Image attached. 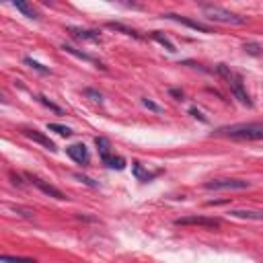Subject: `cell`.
<instances>
[{
  "mask_svg": "<svg viewBox=\"0 0 263 263\" xmlns=\"http://www.w3.org/2000/svg\"><path fill=\"white\" fill-rule=\"evenodd\" d=\"M216 136L237 138V140H263V124H237L216 130Z\"/></svg>",
  "mask_w": 263,
  "mask_h": 263,
  "instance_id": "1",
  "label": "cell"
},
{
  "mask_svg": "<svg viewBox=\"0 0 263 263\" xmlns=\"http://www.w3.org/2000/svg\"><path fill=\"white\" fill-rule=\"evenodd\" d=\"M216 72H218V74H222V76L228 80L230 93L235 95V99H237L241 105H245V107H253V101H251L249 93L245 91V84H243V76H241V74L232 72L226 64H218V66H216Z\"/></svg>",
  "mask_w": 263,
  "mask_h": 263,
  "instance_id": "2",
  "label": "cell"
},
{
  "mask_svg": "<svg viewBox=\"0 0 263 263\" xmlns=\"http://www.w3.org/2000/svg\"><path fill=\"white\" fill-rule=\"evenodd\" d=\"M201 13L206 15L208 21H214V23H224V25H245L247 19L241 15H235L222 7H214V5H206L201 7Z\"/></svg>",
  "mask_w": 263,
  "mask_h": 263,
  "instance_id": "3",
  "label": "cell"
},
{
  "mask_svg": "<svg viewBox=\"0 0 263 263\" xmlns=\"http://www.w3.org/2000/svg\"><path fill=\"white\" fill-rule=\"evenodd\" d=\"M177 226H206V228H218L220 220L218 218H206V216H185L175 220Z\"/></svg>",
  "mask_w": 263,
  "mask_h": 263,
  "instance_id": "4",
  "label": "cell"
},
{
  "mask_svg": "<svg viewBox=\"0 0 263 263\" xmlns=\"http://www.w3.org/2000/svg\"><path fill=\"white\" fill-rule=\"evenodd\" d=\"M203 187L214 189V191H218V189H247V187H251V183L243 181V179H214V181H208Z\"/></svg>",
  "mask_w": 263,
  "mask_h": 263,
  "instance_id": "5",
  "label": "cell"
},
{
  "mask_svg": "<svg viewBox=\"0 0 263 263\" xmlns=\"http://www.w3.org/2000/svg\"><path fill=\"white\" fill-rule=\"evenodd\" d=\"M27 179H29V181H31V183H33V185L39 189V191H43L45 195L54 197V199H60V201H62V199H66V195H64V193H62L58 187H54V185L45 183L43 179H39V177H35V175H27Z\"/></svg>",
  "mask_w": 263,
  "mask_h": 263,
  "instance_id": "6",
  "label": "cell"
},
{
  "mask_svg": "<svg viewBox=\"0 0 263 263\" xmlns=\"http://www.w3.org/2000/svg\"><path fill=\"white\" fill-rule=\"evenodd\" d=\"M66 152H68V156H70L74 163H78L82 167L91 163V154H89V150H86L84 144H72V146L66 148Z\"/></svg>",
  "mask_w": 263,
  "mask_h": 263,
  "instance_id": "7",
  "label": "cell"
},
{
  "mask_svg": "<svg viewBox=\"0 0 263 263\" xmlns=\"http://www.w3.org/2000/svg\"><path fill=\"white\" fill-rule=\"evenodd\" d=\"M163 19L177 21V23H181V25H185V27L193 29V31H199V33H212V29H210L208 25H203V23H199V21H191V19H187V17H181V15H173V13H169V15H163Z\"/></svg>",
  "mask_w": 263,
  "mask_h": 263,
  "instance_id": "8",
  "label": "cell"
},
{
  "mask_svg": "<svg viewBox=\"0 0 263 263\" xmlns=\"http://www.w3.org/2000/svg\"><path fill=\"white\" fill-rule=\"evenodd\" d=\"M68 33L74 37V39H80V41H101V33L95 31V29H80V27H68Z\"/></svg>",
  "mask_w": 263,
  "mask_h": 263,
  "instance_id": "9",
  "label": "cell"
},
{
  "mask_svg": "<svg viewBox=\"0 0 263 263\" xmlns=\"http://www.w3.org/2000/svg\"><path fill=\"white\" fill-rule=\"evenodd\" d=\"M23 134L29 138V140H33V142H37V144H41L43 148H47V150H51V152H56L58 148H56V144L51 142L45 134H41L39 130H23Z\"/></svg>",
  "mask_w": 263,
  "mask_h": 263,
  "instance_id": "10",
  "label": "cell"
},
{
  "mask_svg": "<svg viewBox=\"0 0 263 263\" xmlns=\"http://www.w3.org/2000/svg\"><path fill=\"white\" fill-rule=\"evenodd\" d=\"M230 216H235V218H245V220L263 222V212H259V210H230Z\"/></svg>",
  "mask_w": 263,
  "mask_h": 263,
  "instance_id": "11",
  "label": "cell"
},
{
  "mask_svg": "<svg viewBox=\"0 0 263 263\" xmlns=\"http://www.w3.org/2000/svg\"><path fill=\"white\" fill-rule=\"evenodd\" d=\"M62 49L66 51V54H70V56H74V58H78V60H84V62H91V64H97V60L93 58V56H89L86 51H80L78 47H74V45H70V43H64L62 45Z\"/></svg>",
  "mask_w": 263,
  "mask_h": 263,
  "instance_id": "12",
  "label": "cell"
},
{
  "mask_svg": "<svg viewBox=\"0 0 263 263\" xmlns=\"http://www.w3.org/2000/svg\"><path fill=\"white\" fill-rule=\"evenodd\" d=\"M101 161H103V165H105V167L115 169V171L126 169V161L122 159V156H113V154H109V156H105V159H101Z\"/></svg>",
  "mask_w": 263,
  "mask_h": 263,
  "instance_id": "13",
  "label": "cell"
},
{
  "mask_svg": "<svg viewBox=\"0 0 263 263\" xmlns=\"http://www.w3.org/2000/svg\"><path fill=\"white\" fill-rule=\"evenodd\" d=\"M95 146H97V150H99V156H101V159H105V156L111 154V142H109L107 138H103V136L95 138Z\"/></svg>",
  "mask_w": 263,
  "mask_h": 263,
  "instance_id": "14",
  "label": "cell"
},
{
  "mask_svg": "<svg viewBox=\"0 0 263 263\" xmlns=\"http://www.w3.org/2000/svg\"><path fill=\"white\" fill-rule=\"evenodd\" d=\"M132 171H134V175H136L140 181H150V179H154L156 175H159V171H156V173H148V171H144V167H142L140 163H134V165H132Z\"/></svg>",
  "mask_w": 263,
  "mask_h": 263,
  "instance_id": "15",
  "label": "cell"
},
{
  "mask_svg": "<svg viewBox=\"0 0 263 263\" xmlns=\"http://www.w3.org/2000/svg\"><path fill=\"white\" fill-rule=\"evenodd\" d=\"M13 7L17 9V11H21L25 17H29V19H39V15H37V11L33 9V7H29L27 3H21V0H17V3H13Z\"/></svg>",
  "mask_w": 263,
  "mask_h": 263,
  "instance_id": "16",
  "label": "cell"
},
{
  "mask_svg": "<svg viewBox=\"0 0 263 263\" xmlns=\"http://www.w3.org/2000/svg\"><path fill=\"white\" fill-rule=\"evenodd\" d=\"M37 101L43 105V107H47L49 111H54V113H58V115H64V109L60 107V105H56L54 101H49L45 95H37Z\"/></svg>",
  "mask_w": 263,
  "mask_h": 263,
  "instance_id": "17",
  "label": "cell"
},
{
  "mask_svg": "<svg viewBox=\"0 0 263 263\" xmlns=\"http://www.w3.org/2000/svg\"><path fill=\"white\" fill-rule=\"evenodd\" d=\"M107 27H109V29H115V31H122L124 35H130V37L140 39V33H138V31H134V29H130V27H126V25H122V23H107Z\"/></svg>",
  "mask_w": 263,
  "mask_h": 263,
  "instance_id": "18",
  "label": "cell"
},
{
  "mask_svg": "<svg viewBox=\"0 0 263 263\" xmlns=\"http://www.w3.org/2000/svg\"><path fill=\"white\" fill-rule=\"evenodd\" d=\"M152 39H154V41H159V43H161L163 47H167L169 51H175V45H173V41H171L169 37H165L161 31H154V33H152Z\"/></svg>",
  "mask_w": 263,
  "mask_h": 263,
  "instance_id": "19",
  "label": "cell"
},
{
  "mask_svg": "<svg viewBox=\"0 0 263 263\" xmlns=\"http://www.w3.org/2000/svg\"><path fill=\"white\" fill-rule=\"evenodd\" d=\"M47 130L56 132V134H60V136H64V138L72 136V130H70L68 126H62V124H47Z\"/></svg>",
  "mask_w": 263,
  "mask_h": 263,
  "instance_id": "20",
  "label": "cell"
},
{
  "mask_svg": "<svg viewBox=\"0 0 263 263\" xmlns=\"http://www.w3.org/2000/svg\"><path fill=\"white\" fill-rule=\"evenodd\" d=\"M23 62H25V64H27L29 68H33V70H37V72H41V74H49V68H45L43 64L35 62V60H33V58H29V56H27V58H25Z\"/></svg>",
  "mask_w": 263,
  "mask_h": 263,
  "instance_id": "21",
  "label": "cell"
},
{
  "mask_svg": "<svg viewBox=\"0 0 263 263\" xmlns=\"http://www.w3.org/2000/svg\"><path fill=\"white\" fill-rule=\"evenodd\" d=\"M243 49L247 51V54H251V56H259L263 47H261L259 43H255V41H247V43L243 45Z\"/></svg>",
  "mask_w": 263,
  "mask_h": 263,
  "instance_id": "22",
  "label": "cell"
},
{
  "mask_svg": "<svg viewBox=\"0 0 263 263\" xmlns=\"http://www.w3.org/2000/svg\"><path fill=\"white\" fill-rule=\"evenodd\" d=\"M142 105H144L146 109L154 111V113H163V107H161V105H156V103H154L152 99H148V97H144V99H142Z\"/></svg>",
  "mask_w": 263,
  "mask_h": 263,
  "instance_id": "23",
  "label": "cell"
},
{
  "mask_svg": "<svg viewBox=\"0 0 263 263\" xmlns=\"http://www.w3.org/2000/svg\"><path fill=\"white\" fill-rule=\"evenodd\" d=\"M3 263H35V259H27V257H11V255H5V257H3Z\"/></svg>",
  "mask_w": 263,
  "mask_h": 263,
  "instance_id": "24",
  "label": "cell"
},
{
  "mask_svg": "<svg viewBox=\"0 0 263 263\" xmlns=\"http://www.w3.org/2000/svg\"><path fill=\"white\" fill-rule=\"evenodd\" d=\"M84 95L91 97V99H95V101H99V103L103 101V95L99 91H95V89H84Z\"/></svg>",
  "mask_w": 263,
  "mask_h": 263,
  "instance_id": "25",
  "label": "cell"
},
{
  "mask_svg": "<svg viewBox=\"0 0 263 263\" xmlns=\"http://www.w3.org/2000/svg\"><path fill=\"white\" fill-rule=\"evenodd\" d=\"M13 210L23 218H33V210H27V208H13Z\"/></svg>",
  "mask_w": 263,
  "mask_h": 263,
  "instance_id": "26",
  "label": "cell"
},
{
  "mask_svg": "<svg viewBox=\"0 0 263 263\" xmlns=\"http://www.w3.org/2000/svg\"><path fill=\"white\" fill-rule=\"evenodd\" d=\"M74 177H76L78 181H82L84 185H89V187H97V183H95L93 179H89V177H84V175H80V173H78V175H74Z\"/></svg>",
  "mask_w": 263,
  "mask_h": 263,
  "instance_id": "27",
  "label": "cell"
},
{
  "mask_svg": "<svg viewBox=\"0 0 263 263\" xmlns=\"http://www.w3.org/2000/svg\"><path fill=\"white\" fill-rule=\"evenodd\" d=\"M189 113H191V115H193L195 120H199V122H208V120L203 118V113H201L199 109H195V107H191V109H189Z\"/></svg>",
  "mask_w": 263,
  "mask_h": 263,
  "instance_id": "28",
  "label": "cell"
},
{
  "mask_svg": "<svg viewBox=\"0 0 263 263\" xmlns=\"http://www.w3.org/2000/svg\"><path fill=\"white\" fill-rule=\"evenodd\" d=\"M169 95L175 97V99H179V101L183 99V91H179V89H169Z\"/></svg>",
  "mask_w": 263,
  "mask_h": 263,
  "instance_id": "29",
  "label": "cell"
},
{
  "mask_svg": "<svg viewBox=\"0 0 263 263\" xmlns=\"http://www.w3.org/2000/svg\"><path fill=\"white\" fill-rule=\"evenodd\" d=\"M11 177H13V183H15V185H19V187H23V185H25V183H23V179H21L19 175H11Z\"/></svg>",
  "mask_w": 263,
  "mask_h": 263,
  "instance_id": "30",
  "label": "cell"
}]
</instances>
